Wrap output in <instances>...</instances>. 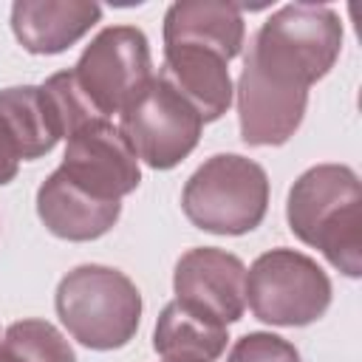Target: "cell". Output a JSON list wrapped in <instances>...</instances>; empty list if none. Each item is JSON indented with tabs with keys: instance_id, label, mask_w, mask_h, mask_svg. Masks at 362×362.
Returning <instances> with one entry per match:
<instances>
[{
	"instance_id": "ac0fdd59",
	"label": "cell",
	"mask_w": 362,
	"mask_h": 362,
	"mask_svg": "<svg viewBox=\"0 0 362 362\" xmlns=\"http://www.w3.org/2000/svg\"><path fill=\"white\" fill-rule=\"evenodd\" d=\"M42 90L48 93V99H51V105H54V110L59 116V124H62L65 139L74 136L79 127L102 119L93 110V105L88 102V96L82 93V88L76 85L74 71H59V74L48 76L45 85H42Z\"/></svg>"
},
{
	"instance_id": "7402d4cb",
	"label": "cell",
	"mask_w": 362,
	"mask_h": 362,
	"mask_svg": "<svg viewBox=\"0 0 362 362\" xmlns=\"http://www.w3.org/2000/svg\"><path fill=\"white\" fill-rule=\"evenodd\" d=\"M164 362H198V359H164Z\"/></svg>"
},
{
	"instance_id": "44dd1931",
	"label": "cell",
	"mask_w": 362,
	"mask_h": 362,
	"mask_svg": "<svg viewBox=\"0 0 362 362\" xmlns=\"http://www.w3.org/2000/svg\"><path fill=\"white\" fill-rule=\"evenodd\" d=\"M0 362H23V359H17L6 345H0Z\"/></svg>"
},
{
	"instance_id": "d6986e66",
	"label": "cell",
	"mask_w": 362,
	"mask_h": 362,
	"mask_svg": "<svg viewBox=\"0 0 362 362\" xmlns=\"http://www.w3.org/2000/svg\"><path fill=\"white\" fill-rule=\"evenodd\" d=\"M226 362H300V354L288 339L277 334L255 331L232 345Z\"/></svg>"
},
{
	"instance_id": "7c38bea8",
	"label": "cell",
	"mask_w": 362,
	"mask_h": 362,
	"mask_svg": "<svg viewBox=\"0 0 362 362\" xmlns=\"http://www.w3.org/2000/svg\"><path fill=\"white\" fill-rule=\"evenodd\" d=\"M37 215L62 240H93L113 229L122 215L119 201H102L54 170L37 189Z\"/></svg>"
},
{
	"instance_id": "7a4b0ae2",
	"label": "cell",
	"mask_w": 362,
	"mask_h": 362,
	"mask_svg": "<svg viewBox=\"0 0 362 362\" xmlns=\"http://www.w3.org/2000/svg\"><path fill=\"white\" fill-rule=\"evenodd\" d=\"M339 48L342 20L334 8L288 3L252 34L243 62L274 85L308 90L334 68Z\"/></svg>"
},
{
	"instance_id": "2e32d148",
	"label": "cell",
	"mask_w": 362,
	"mask_h": 362,
	"mask_svg": "<svg viewBox=\"0 0 362 362\" xmlns=\"http://www.w3.org/2000/svg\"><path fill=\"white\" fill-rule=\"evenodd\" d=\"M226 325L206 320L178 300L167 303L153 331V348L164 359H198L212 362L226 348Z\"/></svg>"
},
{
	"instance_id": "5b68a950",
	"label": "cell",
	"mask_w": 362,
	"mask_h": 362,
	"mask_svg": "<svg viewBox=\"0 0 362 362\" xmlns=\"http://www.w3.org/2000/svg\"><path fill=\"white\" fill-rule=\"evenodd\" d=\"M246 303L260 322L311 325L331 305V280L308 255L272 249L246 272Z\"/></svg>"
},
{
	"instance_id": "277c9868",
	"label": "cell",
	"mask_w": 362,
	"mask_h": 362,
	"mask_svg": "<svg viewBox=\"0 0 362 362\" xmlns=\"http://www.w3.org/2000/svg\"><path fill=\"white\" fill-rule=\"evenodd\" d=\"M269 206L266 170L243 156L221 153L204 161L181 192L192 226L212 235H246L260 226Z\"/></svg>"
},
{
	"instance_id": "8fae6325",
	"label": "cell",
	"mask_w": 362,
	"mask_h": 362,
	"mask_svg": "<svg viewBox=\"0 0 362 362\" xmlns=\"http://www.w3.org/2000/svg\"><path fill=\"white\" fill-rule=\"evenodd\" d=\"M158 76L175 88L204 122L221 119L232 105L229 59L215 48L198 42H167Z\"/></svg>"
},
{
	"instance_id": "52a82bcc",
	"label": "cell",
	"mask_w": 362,
	"mask_h": 362,
	"mask_svg": "<svg viewBox=\"0 0 362 362\" xmlns=\"http://www.w3.org/2000/svg\"><path fill=\"white\" fill-rule=\"evenodd\" d=\"M150 68V42L144 31L136 25H110L82 51L74 79L93 110L107 119L122 113L124 105L153 79Z\"/></svg>"
},
{
	"instance_id": "4fadbf2b",
	"label": "cell",
	"mask_w": 362,
	"mask_h": 362,
	"mask_svg": "<svg viewBox=\"0 0 362 362\" xmlns=\"http://www.w3.org/2000/svg\"><path fill=\"white\" fill-rule=\"evenodd\" d=\"M102 17V6L85 0H17L11 31L31 54H59L82 40Z\"/></svg>"
},
{
	"instance_id": "9a60e30c",
	"label": "cell",
	"mask_w": 362,
	"mask_h": 362,
	"mask_svg": "<svg viewBox=\"0 0 362 362\" xmlns=\"http://www.w3.org/2000/svg\"><path fill=\"white\" fill-rule=\"evenodd\" d=\"M243 14L235 3L221 0H181L164 14L167 42H198L215 48L226 59H235L243 48Z\"/></svg>"
},
{
	"instance_id": "30bf717a",
	"label": "cell",
	"mask_w": 362,
	"mask_h": 362,
	"mask_svg": "<svg viewBox=\"0 0 362 362\" xmlns=\"http://www.w3.org/2000/svg\"><path fill=\"white\" fill-rule=\"evenodd\" d=\"M308 105V90H294L269 82L260 71L243 62L238 79V119L240 139L252 147L286 144L300 127Z\"/></svg>"
},
{
	"instance_id": "e0dca14e",
	"label": "cell",
	"mask_w": 362,
	"mask_h": 362,
	"mask_svg": "<svg viewBox=\"0 0 362 362\" xmlns=\"http://www.w3.org/2000/svg\"><path fill=\"white\" fill-rule=\"evenodd\" d=\"M3 345L23 362H76L68 339L45 320H20L6 328Z\"/></svg>"
},
{
	"instance_id": "ffe728a7",
	"label": "cell",
	"mask_w": 362,
	"mask_h": 362,
	"mask_svg": "<svg viewBox=\"0 0 362 362\" xmlns=\"http://www.w3.org/2000/svg\"><path fill=\"white\" fill-rule=\"evenodd\" d=\"M17 164H20V158H17L14 147L8 144L6 133L0 130V184H8L17 175Z\"/></svg>"
},
{
	"instance_id": "ba28073f",
	"label": "cell",
	"mask_w": 362,
	"mask_h": 362,
	"mask_svg": "<svg viewBox=\"0 0 362 362\" xmlns=\"http://www.w3.org/2000/svg\"><path fill=\"white\" fill-rule=\"evenodd\" d=\"M57 170L102 201H119L141 181L136 153L107 119L90 122L68 136L65 158Z\"/></svg>"
},
{
	"instance_id": "8992f818",
	"label": "cell",
	"mask_w": 362,
	"mask_h": 362,
	"mask_svg": "<svg viewBox=\"0 0 362 362\" xmlns=\"http://www.w3.org/2000/svg\"><path fill=\"white\" fill-rule=\"evenodd\" d=\"M204 119L161 76H153L119 113V133L153 170H170L184 161L198 139Z\"/></svg>"
},
{
	"instance_id": "5bb4252c",
	"label": "cell",
	"mask_w": 362,
	"mask_h": 362,
	"mask_svg": "<svg viewBox=\"0 0 362 362\" xmlns=\"http://www.w3.org/2000/svg\"><path fill=\"white\" fill-rule=\"evenodd\" d=\"M0 130L23 161L51 153L65 136L42 85H14L0 90Z\"/></svg>"
},
{
	"instance_id": "9c48e42d",
	"label": "cell",
	"mask_w": 362,
	"mask_h": 362,
	"mask_svg": "<svg viewBox=\"0 0 362 362\" xmlns=\"http://www.w3.org/2000/svg\"><path fill=\"white\" fill-rule=\"evenodd\" d=\"M173 288L175 300L189 311L229 325L246 308V266L223 249L198 246L178 257Z\"/></svg>"
},
{
	"instance_id": "3957f363",
	"label": "cell",
	"mask_w": 362,
	"mask_h": 362,
	"mask_svg": "<svg viewBox=\"0 0 362 362\" xmlns=\"http://www.w3.org/2000/svg\"><path fill=\"white\" fill-rule=\"evenodd\" d=\"M57 314L68 334L93 351H113L133 339L141 320L136 283L110 266L85 263L57 286Z\"/></svg>"
},
{
	"instance_id": "6da1fadb",
	"label": "cell",
	"mask_w": 362,
	"mask_h": 362,
	"mask_svg": "<svg viewBox=\"0 0 362 362\" xmlns=\"http://www.w3.org/2000/svg\"><path fill=\"white\" fill-rule=\"evenodd\" d=\"M288 229L348 277L362 274V184L345 164H317L288 189Z\"/></svg>"
}]
</instances>
